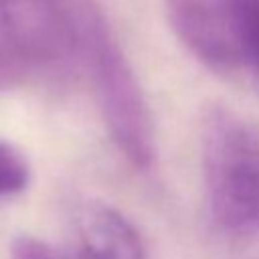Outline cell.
<instances>
[{
	"mask_svg": "<svg viewBox=\"0 0 259 259\" xmlns=\"http://www.w3.org/2000/svg\"><path fill=\"white\" fill-rule=\"evenodd\" d=\"M200 154L212 219L231 233L259 231V130L217 107L204 117Z\"/></svg>",
	"mask_w": 259,
	"mask_h": 259,
	"instance_id": "obj_1",
	"label": "cell"
},
{
	"mask_svg": "<svg viewBox=\"0 0 259 259\" xmlns=\"http://www.w3.org/2000/svg\"><path fill=\"white\" fill-rule=\"evenodd\" d=\"M0 18L30 67H85L113 28L97 0H0Z\"/></svg>",
	"mask_w": 259,
	"mask_h": 259,
	"instance_id": "obj_2",
	"label": "cell"
},
{
	"mask_svg": "<svg viewBox=\"0 0 259 259\" xmlns=\"http://www.w3.org/2000/svg\"><path fill=\"white\" fill-rule=\"evenodd\" d=\"M83 73L117 150L132 166L150 168L156 154L150 107L115 32L91 53Z\"/></svg>",
	"mask_w": 259,
	"mask_h": 259,
	"instance_id": "obj_3",
	"label": "cell"
},
{
	"mask_svg": "<svg viewBox=\"0 0 259 259\" xmlns=\"http://www.w3.org/2000/svg\"><path fill=\"white\" fill-rule=\"evenodd\" d=\"M176 38L212 69H241V0H166Z\"/></svg>",
	"mask_w": 259,
	"mask_h": 259,
	"instance_id": "obj_4",
	"label": "cell"
},
{
	"mask_svg": "<svg viewBox=\"0 0 259 259\" xmlns=\"http://www.w3.org/2000/svg\"><path fill=\"white\" fill-rule=\"evenodd\" d=\"M73 259H150L134 223L105 202L81 204L71 221Z\"/></svg>",
	"mask_w": 259,
	"mask_h": 259,
	"instance_id": "obj_5",
	"label": "cell"
},
{
	"mask_svg": "<svg viewBox=\"0 0 259 259\" xmlns=\"http://www.w3.org/2000/svg\"><path fill=\"white\" fill-rule=\"evenodd\" d=\"M30 182V166L24 154L10 142L0 140V198L22 192Z\"/></svg>",
	"mask_w": 259,
	"mask_h": 259,
	"instance_id": "obj_6",
	"label": "cell"
},
{
	"mask_svg": "<svg viewBox=\"0 0 259 259\" xmlns=\"http://www.w3.org/2000/svg\"><path fill=\"white\" fill-rule=\"evenodd\" d=\"M241 69L259 77V0H241Z\"/></svg>",
	"mask_w": 259,
	"mask_h": 259,
	"instance_id": "obj_7",
	"label": "cell"
},
{
	"mask_svg": "<svg viewBox=\"0 0 259 259\" xmlns=\"http://www.w3.org/2000/svg\"><path fill=\"white\" fill-rule=\"evenodd\" d=\"M30 69L32 67L28 65L0 18V91L16 87Z\"/></svg>",
	"mask_w": 259,
	"mask_h": 259,
	"instance_id": "obj_8",
	"label": "cell"
},
{
	"mask_svg": "<svg viewBox=\"0 0 259 259\" xmlns=\"http://www.w3.org/2000/svg\"><path fill=\"white\" fill-rule=\"evenodd\" d=\"M10 259H61V257L47 243L30 235H20L12 241Z\"/></svg>",
	"mask_w": 259,
	"mask_h": 259,
	"instance_id": "obj_9",
	"label": "cell"
}]
</instances>
